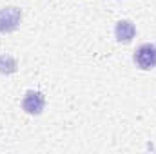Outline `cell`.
<instances>
[{
    "instance_id": "1",
    "label": "cell",
    "mask_w": 156,
    "mask_h": 154,
    "mask_svg": "<svg viewBox=\"0 0 156 154\" xmlns=\"http://www.w3.org/2000/svg\"><path fill=\"white\" fill-rule=\"evenodd\" d=\"M133 62L142 71H151L156 67V45L154 44H142L136 47L133 54Z\"/></svg>"
},
{
    "instance_id": "2",
    "label": "cell",
    "mask_w": 156,
    "mask_h": 154,
    "mask_svg": "<svg viewBox=\"0 0 156 154\" xmlns=\"http://www.w3.org/2000/svg\"><path fill=\"white\" fill-rule=\"evenodd\" d=\"M22 24V9L15 5H7L0 9V33L7 35L18 29Z\"/></svg>"
},
{
    "instance_id": "3",
    "label": "cell",
    "mask_w": 156,
    "mask_h": 154,
    "mask_svg": "<svg viewBox=\"0 0 156 154\" xmlns=\"http://www.w3.org/2000/svg\"><path fill=\"white\" fill-rule=\"evenodd\" d=\"M22 109L29 116H40L44 113V109H45V96H44V93L35 91V89L26 91V94L22 98Z\"/></svg>"
},
{
    "instance_id": "4",
    "label": "cell",
    "mask_w": 156,
    "mask_h": 154,
    "mask_svg": "<svg viewBox=\"0 0 156 154\" xmlns=\"http://www.w3.org/2000/svg\"><path fill=\"white\" fill-rule=\"evenodd\" d=\"M115 37L120 44H131L136 37V26L131 20H118L115 26Z\"/></svg>"
},
{
    "instance_id": "5",
    "label": "cell",
    "mask_w": 156,
    "mask_h": 154,
    "mask_svg": "<svg viewBox=\"0 0 156 154\" xmlns=\"http://www.w3.org/2000/svg\"><path fill=\"white\" fill-rule=\"evenodd\" d=\"M18 71V62L11 54L0 53V73L2 75H15Z\"/></svg>"
}]
</instances>
